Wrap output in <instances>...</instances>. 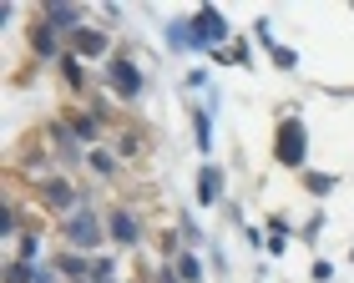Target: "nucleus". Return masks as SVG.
<instances>
[{"instance_id": "f257e3e1", "label": "nucleus", "mask_w": 354, "mask_h": 283, "mask_svg": "<svg viewBox=\"0 0 354 283\" xmlns=\"http://www.w3.org/2000/svg\"><path fill=\"white\" fill-rule=\"evenodd\" d=\"M30 193H36V202H41V208L51 213V217H61V223H66L71 213H82V208H86V197L76 193V182L66 177V172H56V177L36 182V187H30Z\"/></svg>"}, {"instance_id": "f03ea898", "label": "nucleus", "mask_w": 354, "mask_h": 283, "mask_svg": "<svg viewBox=\"0 0 354 283\" xmlns=\"http://www.w3.org/2000/svg\"><path fill=\"white\" fill-rule=\"evenodd\" d=\"M273 157H279V167H304L309 162V127H304L299 117L279 121V132H273Z\"/></svg>"}, {"instance_id": "7ed1b4c3", "label": "nucleus", "mask_w": 354, "mask_h": 283, "mask_svg": "<svg viewBox=\"0 0 354 283\" xmlns=\"http://www.w3.org/2000/svg\"><path fill=\"white\" fill-rule=\"evenodd\" d=\"M61 233H66V243L76 248V253H86V248L106 243V217H96L91 208H82V213H71L66 223H61Z\"/></svg>"}, {"instance_id": "20e7f679", "label": "nucleus", "mask_w": 354, "mask_h": 283, "mask_svg": "<svg viewBox=\"0 0 354 283\" xmlns=\"http://www.w3.org/2000/svg\"><path fill=\"white\" fill-rule=\"evenodd\" d=\"M106 91H111L117 101H137V97H142V71H137L132 56L117 51V56L106 61Z\"/></svg>"}, {"instance_id": "39448f33", "label": "nucleus", "mask_w": 354, "mask_h": 283, "mask_svg": "<svg viewBox=\"0 0 354 283\" xmlns=\"http://www.w3.org/2000/svg\"><path fill=\"white\" fill-rule=\"evenodd\" d=\"M56 121H61V127H66L76 142H82V147H91V152L102 147V137H106V121L96 117L91 106H66V112H61Z\"/></svg>"}, {"instance_id": "423d86ee", "label": "nucleus", "mask_w": 354, "mask_h": 283, "mask_svg": "<svg viewBox=\"0 0 354 283\" xmlns=\"http://www.w3.org/2000/svg\"><path fill=\"white\" fill-rule=\"evenodd\" d=\"M102 217H106V243H117V248H137L142 243V223H137L132 202H111Z\"/></svg>"}, {"instance_id": "0eeeda50", "label": "nucleus", "mask_w": 354, "mask_h": 283, "mask_svg": "<svg viewBox=\"0 0 354 283\" xmlns=\"http://www.w3.org/2000/svg\"><path fill=\"white\" fill-rule=\"evenodd\" d=\"M111 137H117V152L122 162H142V157L152 152V137H147V127H142V121H117V127H111Z\"/></svg>"}, {"instance_id": "6e6552de", "label": "nucleus", "mask_w": 354, "mask_h": 283, "mask_svg": "<svg viewBox=\"0 0 354 283\" xmlns=\"http://www.w3.org/2000/svg\"><path fill=\"white\" fill-rule=\"evenodd\" d=\"M61 41H66V36H61V30H51V26L36 15V21H30V36H26V51H30V61H36V66H41V61H61V56H66V51H61Z\"/></svg>"}, {"instance_id": "1a4fd4ad", "label": "nucleus", "mask_w": 354, "mask_h": 283, "mask_svg": "<svg viewBox=\"0 0 354 283\" xmlns=\"http://www.w3.org/2000/svg\"><path fill=\"white\" fill-rule=\"evenodd\" d=\"M218 41H228V21H223L213 6H203L192 15V51H207V46H218Z\"/></svg>"}, {"instance_id": "9d476101", "label": "nucleus", "mask_w": 354, "mask_h": 283, "mask_svg": "<svg viewBox=\"0 0 354 283\" xmlns=\"http://www.w3.org/2000/svg\"><path fill=\"white\" fill-rule=\"evenodd\" d=\"M66 51L82 56V61H96V56L111 61V56H117V51H111V36H106V30H96V26H82V30L66 41Z\"/></svg>"}, {"instance_id": "9b49d317", "label": "nucleus", "mask_w": 354, "mask_h": 283, "mask_svg": "<svg viewBox=\"0 0 354 283\" xmlns=\"http://www.w3.org/2000/svg\"><path fill=\"white\" fill-rule=\"evenodd\" d=\"M41 21L51 26V30H61V36L71 41L76 30H82V21H86V10H82V6H46V10H41Z\"/></svg>"}, {"instance_id": "f8f14e48", "label": "nucleus", "mask_w": 354, "mask_h": 283, "mask_svg": "<svg viewBox=\"0 0 354 283\" xmlns=\"http://www.w3.org/2000/svg\"><path fill=\"white\" fill-rule=\"evenodd\" d=\"M86 172L96 182H117L122 177V157L111 152V147H96V152H86Z\"/></svg>"}, {"instance_id": "ddd939ff", "label": "nucleus", "mask_w": 354, "mask_h": 283, "mask_svg": "<svg viewBox=\"0 0 354 283\" xmlns=\"http://www.w3.org/2000/svg\"><path fill=\"white\" fill-rule=\"evenodd\" d=\"M213 202H223V172L213 162L198 167V208H213Z\"/></svg>"}, {"instance_id": "4468645a", "label": "nucleus", "mask_w": 354, "mask_h": 283, "mask_svg": "<svg viewBox=\"0 0 354 283\" xmlns=\"http://www.w3.org/2000/svg\"><path fill=\"white\" fill-rule=\"evenodd\" d=\"M56 273L71 278V283H86L91 278V258H82L76 248H66V253H56Z\"/></svg>"}, {"instance_id": "2eb2a0df", "label": "nucleus", "mask_w": 354, "mask_h": 283, "mask_svg": "<svg viewBox=\"0 0 354 283\" xmlns=\"http://www.w3.org/2000/svg\"><path fill=\"white\" fill-rule=\"evenodd\" d=\"M61 76H66V86L76 91V97H86V91H91V81H86V61L82 56H61Z\"/></svg>"}, {"instance_id": "dca6fc26", "label": "nucleus", "mask_w": 354, "mask_h": 283, "mask_svg": "<svg viewBox=\"0 0 354 283\" xmlns=\"http://www.w3.org/2000/svg\"><path fill=\"white\" fill-rule=\"evenodd\" d=\"M172 269H177V278H183V283H203V258L192 253V248H183V253H177Z\"/></svg>"}, {"instance_id": "f3484780", "label": "nucleus", "mask_w": 354, "mask_h": 283, "mask_svg": "<svg viewBox=\"0 0 354 283\" xmlns=\"http://www.w3.org/2000/svg\"><path fill=\"white\" fill-rule=\"evenodd\" d=\"M192 137H198V152H207V147H213V117H207L203 106L192 112Z\"/></svg>"}, {"instance_id": "a211bd4d", "label": "nucleus", "mask_w": 354, "mask_h": 283, "mask_svg": "<svg viewBox=\"0 0 354 283\" xmlns=\"http://www.w3.org/2000/svg\"><path fill=\"white\" fill-rule=\"evenodd\" d=\"M41 263H21V258H6V283H36Z\"/></svg>"}, {"instance_id": "6ab92c4d", "label": "nucleus", "mask_w": 354, "mask_h": 283, "mask_svg": "<svg viewBox=\"0 0 354 283\" xmlns=\"http://www.w3.org/2000/svg\"><path fill=\"white\" fill-rule=\"evenodd\" d=\"M167 46L172 51H192V21H172L167 26Z\"/></svg>"}, {"instance_id": "aec40b11", "label": "nucleus", "mask_w": 354, "mask_h": 283, "mask_svg": "<svg viewBox=\"0 0 354 283\" xmlns=\"http://www.w3.org/2000/svg\"><path fill=\"white\" fill-rule=\"evenodd\" d=\"M10 258H21V263H41V228H36V233H26L21 248H15Z\"/></svg>"}, {"instance_id": "412c9836", "label": "nucleus", "mask_w": 354, "mask_h": 283, "mask_svg": "<svg viewBox=\"0 0 354 283\" xmlns=\"http://www.w3.org/2000/svg\"><path fill=\"white\" fill-rule=\"evenodd\" d=\"M268 253H283V248H288V223H279V217H273V223H268Z\"/></svg>"}, {"instance_id": "4be33fe9", "label": "nucleus", "mask_w": 354, "mask_h": 283, "mask_svg": "<svg viewBox=\"0 0 354 283\" xmlns=\"http://www.w3.org/2000/svg\"><path fill=\"white\" fill-rule=\"evenodd\" d=\"M304 187H309L314 197H324V193H334V177H324V172H304Z\"/></svg>"}, {"instance_id": "5701e85b", "label": "nucleus", "mask_w": 354, "mask_h": 283, "mask_svg": "<svg viewBox=\"0 0 354 283\" xmlns=\"http://www.w3.org/2000/svg\"><path fill=\"white\" fill-rule=\"evenodd\" d=\"M111 273H117V263H111V258H91V283H106Z\"/></svg>"}, {"instance_id": "b1692460", "label": "nucleus", "mask_w": 354, "mask_h": 283, "mask_svg": "<svg viewBox=\"0 0 354 283\" xmlns=\"http://www.w3.org/2000/svg\"><path fill=\"white\" fill-rule=\"evenodd\" d=\"M268 56H273V66H283V71H294V66H299V56L288 51V46H273Z\"/></svg>"}, {"instance_id": "393cba45", "label": "nucleus", "mask_w": 354, "mask_h": 283, "mask_svg": "<svg viewBox=\"0 0 354 283\" xmlns=\"http://www.w3.org/2000/svg\"><path fill=\"white\" fill-rule=\"evenodd\" d=\"M183 238H187V248L203 243V233H198V223H192V217H183Z\"/></svg>"}, {"instance_id": "a878e982", "label": "nucleus", "mask_w": 354, "mask_h": 283, "mask_svg": "<svg viewBox=\"0 0 354 283\" xmlns=\"http://www.w3.org/2000/svg\"><path fill=\"white\" fill-rule=\"evenodd\" d=\"M152 283H183V278H177V269H157V273H152Z\"/></svg>"}, {"instance_id": "bb28decb", "label": "nucleus", "mask_w": 354, "mask_h": 283, "mask_svg": "<svg viewBox=\"0 0 354 283\" xmlns=\"http://www.w3.org/2000/svg\"><path fill=\"white\" fill-rule=\"evenodd\" d=\"M36 283H56V273L51 269H36Z\"/></svg>"}, {"instance_id": "cd10ccee", "label": "nucleus", "mask_w": 354, "mask_h": 283, "mask_svg": "<svg viewBox=\"0 0 354 283\" xmlns=\"http://www.w3.org/2000/svg\"><path fill=\"white\" fill-rule=\"evenodd\" d=\"M86 283H91V278H86Z\"/></svg>"}]
</instances>
